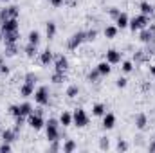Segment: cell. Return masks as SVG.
<instances>
[{
    "label": "cell",
    "instance_id": "33",
    "mask_svg": "<svg viewBox=\"0 0 155 153\" xmlns=\"http://www.w3.org/2000/svg\"><path fill=\"white\" fill-rule=\"evenodd\" d=\"M87 33V41H94L97 38V31L96 29H90V31H85Z\"/></svg>",
    "mask_w": 155,
    "mask_h": 153
},
{
    "label": "cell",
    "instance_id": "6",
    "mask_svg": "<svg viewBox=\"0 0 155 153\" xmlns=\"http://www.w3.org/2000/svg\"><path fill=\"white\" fill-rule=\"evenodd\" d=\"M85 41H87V33L85 31H78V33H74L71 38L67 40V49L69 50H78Z\"/></svg>",
    "mask_w": 155,
    "mask_h": 153
},
{
    "label": "cell",
    "instance_id": "25",
    "mask_svg": "<svg viewBox=\"0 0 155 153\" xmlns=\"http://www.w3.org/2000/svg\"><path fill=\"white\" fill-rule=\"evenodd\" d=\"M65 96H67L69 99H76L78 96H79V86L74 85V83H72V85H69V86L65 88Z\"/></svg>",
    "mask_w": 155,
    "mask_h": 153
},
{
    "label": "cell",
    "instance_id": "21",
    "mask_svg": "<svg viewBox=\"0 0 155 153\" xmlns=\"http://www.w3.org/2000/svg\"><path fill=\"white\" fill-rule=\"evenodd\" d=\"M18 108H20V115H22L24 119H27V115L35 110V106H33L29 101H24V103H20V105H18Z\"/></svg>",
    "mask_w": 155,
    "mask_h": 153
},
{
    "label": "cell",
    "instance_id": "10",
    "mask_svg": "<svg viewBox=\"0 0 155 153\" xmlns=\"http://www.w3.org/2000/svg\"><path fill=\"white\" fill-rule=\"evenodd\" d=\"M38 61L41 67H49V65H52L54 63V52L51 50V49H45V50H41L38 54Z\"/></svg>",
    "mask_w": 155,
    "mask_h": 153
},
{
    "label": "cell",
    "instance_id": "20",
    "mask_svg": "<svg viewBox=\"0 0 155 153\" xmlns=\"http://www.w3.org/2000/svg\"><path fill=\"white\" fill-rule=\"evenodd\" d=\"M107 114V105L105 103H94L92 105V115L94 117H103Z\"/></svg>",
    "mask_w": 155,
    "mask_h": 153
},
{
    "label": "cell",
    "instance_id": "22",
    "mask_svg": "<svg viewBox=\"0 0 155 153\" xmlns=\"http://www.w3.org/2000/svg\"><path fill=\"white\" fill-rule=\"evenodd\" d=\"M139 11H141L143 15H146V16H152V15H153V5H152L148 0H143V2L139 4Z\"/></svg>",
    "mask_w": 155,
    "mask_h": 153
},
{
    "label": "cell",
    "instance_id": "8",
    "mask_svg": "<svg viewBox=\"0 0 155 153\" xmlns=\"http://www.w3.org/2000/svg\"><path fill=\"white\" fill-rule=\"evenodd\" d=\"M18 15H20V9L16 5H5L0 9V22L9 20V18H18Z\"/></svg>",
    "mask_w": 155,
    "mask_h": 153
},
{
    "label": "cell",
    "instance_id": "44",
    "mask_svg": "<svg viewBox=\"0 0 155 153\" xmlns=\"http://www.w3.org/2000/svg\"><path fill=\"white\" fill-rule=\"evenodd\" d=\"M0 41H4V36H2V31H0Z\"/></svg>",
    "mask_w": 155,
    "mask_h": 153
},
{
    "label": "cell",
    "instance_id": "16",
    "mask_svg": "<svg viewBox=\"0 0 155 153\" xmlns=\"http://www.w3.org/2000/svg\"><path fill=\"white\" fill-rule=\"evenodd\" d=\"M16 130L15 128H5V130H2V142H13L15 139H16Z\"/></svg>",
    "mask_w": 155,
    "mask_h": 153
},
{
    "label": "cell",
    "instance_id": "19",
    "mask_svg": "<svg viewBox=\"0 0 155 153\" xmlns=\"http://www.w3.org/2000/svg\"><path fill=\"white\" fill-rule=\"evenodd\" d=\"M24 52H25V56L29 58V60H33V58H36L40 52H38V45H33V43H25V47H24Z\"/></svg>",
    "mask_w": 155,
    "mask_h": 153
},
{
    "label": "cell",
    "instance_id": "42",
    "mask_svg": "<svg viewBox=\"0 0 155 153\" xmlns=\"http://www.w3.org/2000/svg\"><path fill=\"white\" fill-rule=\"evenodd\" d=\"M150 151H152V153H155V141L152 142V144H150Z\"/></svg>",
    "mask_w": 155,
    "mask_h": 153
},
{
    "label": "cell",
    "instance_id": "37",
    "mask_svg": "<svg viewBox=\"0 0 155 153\" xmlns=\"http://www.w3.org/2000/svg\"><path fill=\"white\" fill-rule=\"evenodd\" d=\"M0 151H4V153L11 151V142H2L0 144Z\"/></svg>",
    "mask_w": 155,
    "mask_h": 153
},
{
    "label": "cell",
    "instance_id": "36",
    "mask_svg": "<svg viewBox=\"0 0 155 153\" xmlns=\"http://www.w3.org/2000/svg\"><path fill=\"white\" fill-rule=\"evenodd\" d=\"M99 77H101V76H99V74H97V70L94 69V70H92V72L88 74V81H92V83H96V81H97Z\"/></svg>",
    "mask_w": 155,
    "mask_h": 153
},
{
    "label": "cell",
    "instance_id": "14",
    "mask_svg": "<svg viewBox=\"0 0 155 153\" xmlns=\"http://www.w3.org/2000/svg\"><path fill=\"white\" fill-rule=\"evenodd\" d=\"M114 24H116L117 29H121V31H123V29H128V24H130V16H128L126 13H123V11H121V13H119V16H117L116 20H114Z\"/></svg>",
    "mask_w": 155,
    "mask_h": 153
},
{
    "label": "cell",
    "instance_id": "30",
    "mask_svg": "<svg viewBox=\"0 0 155 153\" xmlns=\"http://www.w3.org/2000/svg\"><path fill=\"white\" fill-rule=\"evenodd\" d=\"M116 86L117 88H126V86H128V79L124 76H119L116 79Z\"/></svg>",
    "mask_w": 155,
    "mask_h": 153
},
{
    "label": "cell",
    "instance_id": "12",
    "mask_svg": "<svg viewBox=\"0 0 155 153\" xmlns=\"http://www.w3.org/2000/svg\"><path fill=\"white\" fill-rule=\"evenodd\" d=\"M134 124H135V128L137 130H146V126L150 124V119H148V115L144 114V112H139V114H135L134 117Z\"/></svg>",
    "mask_w": 155,
    "mask_h": 153
},
{
    "label": "cell",
    "instance_id": "39",
    "mask_svg": "<svg viewBox=\"0 0 155 153\" xmlns=\"http://www.w3.org/2000/svg\"><path fill=\"white\" fill-rule=\"evenodd\" d=\"M51 5H54V7H60V5H63V2L65 0H47Z\"/></svg>",
    "mask_w": 155,
    "mask_h": 153
},
{
    "label": "cell",
    "instance_id": "11",
    "mask_svg": "<svg viewBox=\"0 0 155 153\" xmlns=\"http://www.w3.org/2000/svg\"><path fill=\"white\" fill-rule=\"evenodd\" d=\"M35 90H36V85H35V83L24 81V83H22V86H20V90H18V94H20V97L27 99V97H33Z\"/></svg>",
    "mask_w": 155,
    "mask_h": 153
},
{
    "label": "cell",
    "instance_id": "7",
    "mask_svg": "<svg viewBox=\"0 0 155 153\" xmlns=\"http://www.w3.org/2000/svg\"><path fill=\"white\" fill-rule=\"evenodd\" d=\"M54 70L56 72H63V74H67V70H69V58L65 56V54H58V56H54Z\"/></svg>",
    "mask_w": 155,
    "mask_h": 153
},
{
    "label": "cell",
    "instance_id": "26",
    "mask_svg": "<svg viewBox=\"0 0 155 153\" xmlns=\"http://www.w3.org/2000/svg\"><path fill=\"white\" fill-rule=\"evenodd\" d=\"M117 33H119V29H117L116 25H107V27L103 29V34H105L107 40H114L117 36Z\"/></svg>",
    "mask_w": 155,
    "mask_h": 153
},
{
    "label": "cell",
    "instance_id": "9",
    "mask_svg": "<svg viewBox=\"0 0 155 153\" xmlns=\"http://www.w3.org/2000/svg\"><path fill=\"white\" fill-rule=\"evenodd\" d=\"M105 61H108L110 65H119L123 61V52L117 49H108L105 52Z\"/></svg>",
    "mask_w": 155,
    "mask_h": 153
},
{
    "label": "cell",
    "instance_id": "15",
    "mask_svg": "<svg viewBox=\"0 0 155 153\" xmlns=\"http://www.w3.org/2000/svg\"><path fill=\"white\" fill-rule=\"evenodd\" d=\"M96 70H97V74L101 77H107V76H110V72H112V65L108 61H99L96 65Z\"/></svg>",
    "mask_w": 155,
    "mask_h": 153
},
{
    "label": "cell",
    "instance_id": "29",
    "mask_svg": "<svg viewBox=\"0 0 155 153\" xmlns=\"http://www.w3.org/2000/svg\"><path fill=\"white\" fill-rule=\"evenodd\" d=\"M51 81H52V83H61V81H65V74H63V72H56V70H54V74L51 76Z\"/></svg>",
    "mask_w": 155,
    "mask_h": 153
},
{
    "label": "cell",
    "instance_id": "17",
    "mask_svg": "<svg viewBox=\"0 0 155 153\" xmlns=\"http://www.w3.org/2000/svg\"><path fill=\"white\" fill-rule=\"evenodd\" d=\"M58 121H60V126H63V128H67V126H71L72 124V114L71 112H67V110H63L60 117H58Z\"/></svg>",
    "mask_w": 155,
    "mask_h": 153
},
{
    "label": "cell",
    "instance_id": "27",
    "mask_svg": "<svg viewBox=\"0 0 155 153\" xmlns=\"http://www.w3.org/2000/svg\"><path fill=\"white\" fill-rule=\"evenodd\" d=\"M4 45H5V50H4V54H5V56H9V58L16 56V52H18L16 43H4Z\"/></svg>",
    "mask_w": 155,
    "mask_h": 153
},
{
    "label": "cell",
    "instance_id": "40",
    "mask_svg": "<svg viewBox=\"0 0 155 153\" xmlns=\"http://www.w3.org/2000/svg\"><path fill=\"white\" fill-rule=\"evenodd\" d=\"M0 72H2V74H9V67H7L5 63H2V65H0Z\"/></svg>",
    "mask_w": 155,
    "mask_h": 153
},
{
    "label": "cell",
    "instance_id": "38",
    "mask_svg": "<svg viewBox=\"0 0 155 153\" xmlns=\"http://www.w3.org/2000/svg\"><path fill=\"white\" fill-rule=\"evenodd\" d=\"M51 150H52V151H60V150H61L60 141H52V142H51Z\"/></svg>",
    "mask_w": 155,
    "mask_h": 153
},
{
    "label": "cell",
    "instance_id": "43",
    "mask_svg": "<svg viewBox=\"0 0 155 153\" xmlns=\"http://www.w3.org/2000/svg\"><path fill=\"white\" fill-rule=\"evenodd\" d=\"M0 2H2V4H7V2H11V0H0Z\"/></svg>",
    "mask_w": 155,
    "mask_h": 153
},
{
    "label": "cell",
    "instance_id": "32",
    "mask_svg": "<svg viewBox=\"0 0 155 153\" xmlns=\"http://www.w3.org/2000/svg\"><path fill=\"white\" fill-rule=\"evenodd\" d=\"M108 148H110L108 139H107V137H101V139H99V150H103V151H105V150H108Z\"/></svg>",
    "mask_w": 155,
    "mask_h": 153
},
{
    "label": "cell",
    "instance_id": "24",
    "mask_svg": "<svg viewBox=\"0 0 155 153\" xmlns=\"http://www.w3.org/2000/svg\"><path fill=\"white\" fill-rule=\"evenodd\" d=\"M40 41H41V34H40V31H36V29L29 31V34H27V43L40 45Z\"/></svg>",
    "mask_w": 155,
    "mask_h": 153
},
{
    "label": "cell",
    "instance_id": "28",
    "mask_svg": "<svg viewBox=\"0 0 155 153\" xmlns=\"http://www.w3.org/2000/svg\"><path fill=\"white\" fill-rule=\"evenodd\" d=\"M121 70H123V74H130L132 70H134V63L132 61H121Z\"/></svg>",
    "mask_w": 155,
    "mask_h": 153
},
{
    "label": "cell",
    "instance_id": "35",
    "mask_svg": "<svg viewBox=\"0 0 155 153\" xmlns=\"http://www.w3.org/2000/svg\"><path fill=\"white\" fill-rule=\"evenodd\" d=\"M119 13H121L119 7H110V9H108V15H110V18H114V20L119 16Z\"/></svg>",
    "mask_w": 155,
    "mask_h": 153
},
{
    "label": "cell",
    "instance_id": "2",
    "mask_svg": "<svg viewBox=\"0 0 155 153\" xmlns=\"http://www.w3.org/2000/svg\"><path fill=\"white\" fill-rule=\"evenodd\" d=\"M150 25V16H146V15H143V13H139V15H135V16H132L130 18V24H128V29L130 31H143L144 27H148Z\"/></svg>",
    "mask_w": 155,
    "mask_h": 153
},
{
    "label": "cell",
    "instance_id": "3",
    "mask_svg": "<svg viewBox=\"0 0 155 153\" xmlns=\"http://www.w3.org/2000/svg\"><path fill=\"white\" fill-rule=\"evenodd\" d=\"M33 97H35V103H36V105H40V106H47V105L51 103V90H49V86H47V85L38 86V88L35 90Z\"/></svg>",
    "mask_w": 155,
    "mask_h": 153
},
{
    "label": "cell",
    "instance_id": "18",
    "mask_svg": "<svg viewBox=\"0 0 155 153\" xmlns=\"http://www.w3.org/2000/svg\"><path fill=\"white\" fill-rule=\"evenodd\" d=\"M56 33H58L56 22H47V24H45V36H47V40H54Z\"/></svg>",
    "mask_w": 155,
    "mask_h": 153
},
{
    "label": "cell",
    "instance_id": "31",
    "mask_svg": "<svg viewBox=\"0 0 155 153\" xmlns=\"http://www.w3.org/2000/svg\"><path fill=\"white\" fill-rule=\"evenodd\" d=\"M24 81H29V83H35V85H36V83H38V76H36L35 72H27L25 77H24Z\"/></svg>",
    "mask_w": 155,
    "mask_h": 153
},
{
    "label": "cell",
    "instance_id": "41",
    "mask_svg": "<svg viewBox=\"0 0 155 153\" xmlns=\"http://www.w3.org/2000/svg\"><path fill=\"white\" fill-rule=\"evenodd\" d=\"M150 76L155 79V63H153V65H150Z\"/></svg>",
    "mask_w": 155,
    "mask_h": 153
},
{
    "label": "cell",
    "instance_id": "1",
    "mask_svg": "<svg viewBox=\"0 0 155 153\" xmlns=\"http://www.w3.org/2000/svg\"><path fill=\"white\" fill-rule=\"evenodd\" d=\"M45 139L49 142L60 141V121L58 119H47L45 121Z\"/></svg>",
    "mask_w": 155,
    "mask_h": 153
},
{
    "label": "cell",
    "instance_id": "4",
    "mask_svg": "<svg viewBox=\"0 0 155 153\" xmlns=\"http://www.w3.org/2000/svg\"><path fill=\"white\" fill-rule=\"evenodd\" d=\"M27 124H29L35 132H38V130H41V128H45V119H43V114H41L40 108L33 110L31 114L27 115Z\"/></svg>",
    "mask_w": 155,
    "mask_h": 153
},
{
    "label": "cell",
    "instance_id": "34",
    "mask_svg": "<svg viewBox=\"0 0 155 153\" xmlns=\"http://www.w3.org/2000/svg\"><path fill=\"white\" fill-rule=\"evenodd\" d=\"M116 150H117V151H126V150H128V144H126V142H124L123 139H119V141H117Z\"/></svg>",
    "mask_w": 155,
    "mask_h": 153
},
{
    "label": "cell",
    "instance_id": "13",
    "mask_svg": "<svg viewBox=\"0 0 155 153\" xmlns=\"http://www.w3.org/2000/svg\"><path fill=\"white\" fill-rule=\"evenodd\" d=\"M101 119H103V128H105V130H112V128L116 126V122H117L116 114H112V112H107Z\"/></svg>",
    "mask_w": 155,
    "mask_h": 153
},
{
    "label": "cell",
    "instance_id": "23",
    "mask_svg": "<svg viewBox=\"0 0 155 153\" xmlns=\"http://www.w3.org/2000/svg\"><path fill=\"white\" fill-rule=\"evenodd\" d=\"M76 150H78V144H76V141H72V139H67L61 144V151L63 153H72V151H76Z\"/></svg>",
    "mask_w": 155,
    "mask_h": 153
},
{
    "label": "cell",
    "instance_id": "5",
    "mask_svg": "<svg viewBox=\"0 0 155 153\" xmlns=\"http://www.w3.org/2000/svg\"><path fill=\"white\" fill-rule=\"evenodd\" d=\"M88 122H90V117L85 112V108H76V110L72 112V124H74V126L85 128V126H88Z\"/></svg>",
    "mask_w": 155,
    "mask_h": 153
}]
</instances>
